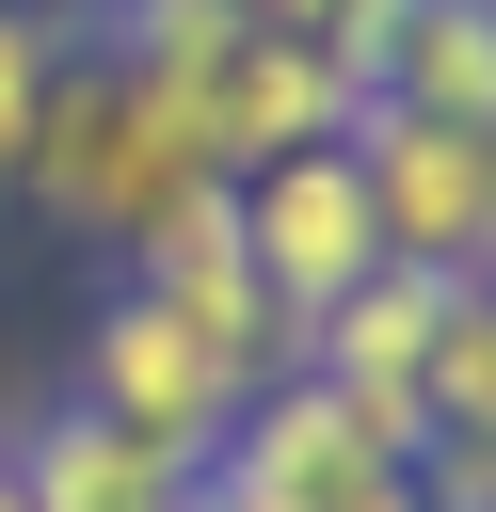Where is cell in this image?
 <instances>
[{"label":"cell","mask_w":496,"mask_h":512,"mask_svg":"<svg viewBox=\"0 0 496 512\" xmlns=\"http://www.w3.org/2000/svg\"><path fill=\"white\" fill-rule=\"evenodd\" d=\"M176 192H208L192 112H176V96H144L128 64L64 48V80H48V112H32V160H16V208H32L48 240H80V256H128Z\"/></svg>","instance_id":"1"},{"label":"cell","mask_w":496,"mask_h":512,"mask_svg":"<svg viewBox=\"0 0 496 512\" xmlns=\"http://www.w3.org/2000/svg\"><path fill=\"white\" fill-rule=\"evenodd\" d=\"M64 400H96L112 432H144V448H176V464H224V432H240V400H256V368L224 352V336H192L160 288H96V320H80V384Z\"/></svg>","instance_id":"2"},{"label":"cell","mask_w":496,"mask_h":512,"mask_svg":"<svg viewBox=\"0 0 496 512\" xmlns=\"http://www.w3.org/2000/svg\"><path fill=\"white\" fill-rule=\"evenodd\" d=\"M224 192H240V256H256V288H272V320H288V336L384 272V224H368V176H352V144L256 160V176H224Z\"/></svg>","instance_id":"3"},{"label":"cell","mask_w":496,"mask_h":512,"mask_svg":"<svg viewBox=\"0 0 496 512\" xmlns=\"http://www.w3.org/2000/svg\"><path fill=\"white\" fill-rule=\"evenodd\" d=\"M336 144H352V176H368L384 256H416V272H464V288H480V192H496V128H432V112H384V96H368Z\"/></svg>","instance_id":"4"},{"label":"cell","mask_w":496,"mask_h":512,"mask_svg":"<svg viewBox=\"0 0 496 512\" xmlns=\"http://www.w3.org/2000/svg\"><path fill=\"white\" fill-rule=\"evenodd\" d=\"M448 304H464V272H416V256H384L352 304H320L304 336H288V368L304 384H336L368 432H400V464H416V384H432V336H448Z\"/></svg>","instance_id":"5"},{"label":"cell","mask_w":496,"mask_h":512,"mask_svg":"<svg viewBox=\"0 0 496 512\" xmlns=\"http://www.w3.org/2000/svg\"><path fill=\"white\" fill-rule=\"evenodd\" d=\"M208 480H240L256 512H368V496L400 480V432H368L336 384L272 368V384L240 400V432H224V464H208Z\"/></svg>","instance_id":"6"},{"label":"cell","mask_w":496,"mask_h":512,"mask_svg":"<svg viewBox=\"0 0 496 512\" xmlns=\"http://www.w3.org/2000/svg\"><path fill=\"white\" fill-rule=\"evenodd\" d=\"M352 112H368V80H352L336 48H304V32H240V48L208 64V96H192V144H208V176H256V160L336 144Z\"/></svg>","instance_id":"7"},{"label":"cell","mask_w":496,"mask_h":512,"mask_svg":"<svg viewBox=\"0 0 496 512\" xmlns=\"http://www.w3.org/2000/svg\"><path fill=\"white\" fill-rule=\"evenodd\" d=\"M128 288H160V304H176L192 336H224L256 384L288 368V320H272V288H256V256H240V192H224V176H208V192H176V208L128 240Z\"/></svg>","instance_id":"8"},{"label":"cell","mask_w":496,"mask_h":512,"mask_svg":"<svg viewBox=\"0 0 496 512\" xmlns=\"http://www.w3.org/2000/svg\"><path fill=\"white\" fill-rule=\"evenodd\" d=\"M0 464H16V496H32V512H176V496L208 480V464H176V448L112 432L96 400H32Z\"/></svg>","instance_id":"9"},{"label":"cell","mask_w":496,"mask_h":512,"mask_svg":"<svg viewBox=\"0 0 496 512\" xmlns=\"http://www.w3.org/2000/svg\"><path fill=\"white\" fill-rule=\"evenodd\" d=\"M368 96L432 128H496V0H400L368 48Z\"/></svg>","instance_id":"10"},{"label":"cell","mask_w":496,"mask_h":512,"mask_svg":"<svg viewBox=\"0 0 496 512\" xmlns=\"http://www.w3.org/2000/svg\"><path fill=\"white\" fill-rule=\"evenodd\" d=\"M416 432H480V448H496V288H464V304H448L432 384H416Z\"/></svg>","instance_id":"11"},{"label":"cell","mask_w":496,"mask_h":512,"mask_svg":"<svg viewBox=\"0 0 496 512\" xmlns=\"http://www.w3.org/2000/svg\"><path fill=\"white\" fill-rule=\"evenodd\" d=\"M64 48H80V16H0V208H16V160H32V112H48Z\"/></svg>","instance_id":"12"},{"label":"cell","mask_w":496,"mask_h":512,"mask_svg":"<svg viewBox=\"0 0 496 512\" xmlns=\"http://www.w3.org/2000/svg\"><path fill=\"white\" fill-rule=\"evenodd\" d=\"M16 416H32V384H16V320H0V448H16Z\"/></svg>","instance_id":"13"},{"label":"cell","mask_w":496,"mask_h":512,"mask_svg":"<svg viewBox=\"0 0 496 512\" xmlns=\"http://www.w3.org/2000/svg\"><path fill=\"white\" fill-rule=\"evenodd\" d=\"M176 512H256V496H240V480H192V496H176Z\"/></svg>","instance_id":"14"},{"label":"cell","mask_w":496,"mask_h":512,"mask_svg":"<svg viewBox=\"0 0 496 512\" xmlns=\"http://www.w3.org/2000/svg\"><path fill=\"white\" fill-rule=\"evenodd\" d=\"M480 288H496V192H480Z\"/></svg>","instance_id":"15"},{"label":"cell","mask_w":496,"mask_h":512,"mask_svg":"<svg viewBox=\"0 0 496 512\" xmlns=\"http://www.w3.org/2000/svg\"><path fill=\"white\" fill-rule=\"evenodd\" d=\"M368 512H416V480H384V496H368Z\"/></svg>","instance_id":"16"},{"label":"cell","mask_w":496,"mask_h":512,"mask_svg":"<svg viewBox=\"0 0 496 512\" xmlns=\"http://www.w3.org/2000/svg\"><path fill=\"white\" fill-rule=\"evenodd\" d=\"M0 16H64V0H0Z\"/></svg>","instance_id":"17"},{"label":"cell","mask_w":496,"mask_h":512,"mask_svg":"<svg viewBox=\"0 0 496 512\" xmlns=\"http://www.w3.org/2000/svg\"><path fill=\"white\" fill-rule=\"evenodd\" d=\"M0 512H32V496H16V464H0Z\"/></svg>","instance_id":"18"}]
</instances>
